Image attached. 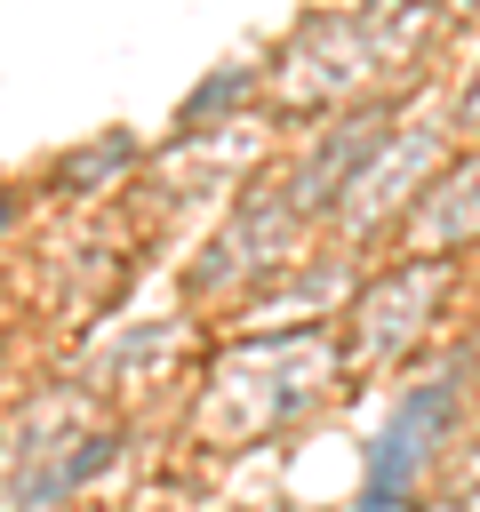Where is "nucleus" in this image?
I'll use <instances>...</instances> for the list:
<instances>
[{"mask_svg": "<svg viewBox=\"0 0 480 512\" xmlns=\"http://www.w3.org/2000/svg\"><path fill=\"white\" fill-rule=\"evenodd\" d=\"M0 224H8V208H0Z\"/></svg>", "mask_w": 480, "mask_h": 512, "instance_id": "nucleus-1", "label": "nucleus"}]
</instances>
